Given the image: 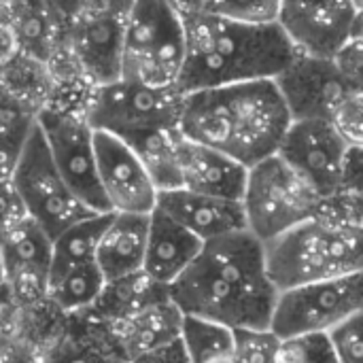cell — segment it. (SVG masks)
Segmentation results:
<instances>
[{"instance_id":"obj_1","label":"cell","mask_w":363,"mask_h":363,"mask_svg":"<svg viewBox=\"0 0 363 363\" xmlns=\"http://www.w3.org/2000/svg\"><path fill=\"white\" fill-rule=\"evenodd\" d=\"M277 296L266 272L264 245L247 230L204 242L168 287V300L183 317L230 330H268Z\"/></svg>"},{"instance_id":"obj_2","label":"cell","mask_w":363,"mask_h":363,"mask_svg":"<svg viewBox=\"0 0 363 363\" xmlns=\"http://www.w3.org/2000/svg\"><path fill=\"white\" fill-rule=\"evenodd\" d=\"M291 123L274 79L245 81L183 94L179 132L245 168L277 153Z\"/></svg>"},{"instance_id":"obj_3","label":"cell","mask_w":363,"mask_h":363,"mask_svg":"<svg viewBox=\"0 0 363 363\" xmlns=\"http://www.w3.org/2000/svg\"><path fill=\"white\" fill-rule=\"evenodd\" d=\"M185 60L177 89H196L274 79L298 49L279 23H240L213 15L183 17Z\"/></svg>"},{"instance_id":"obj_4","label":"cell","mask_w":363,"mask_h":363,"mask_svg":"<svg viewBox=\"0 0 363 363\" xmlns=\"http://www.w3.org/2000/svg\"><path fill=\"white\" fill-rule=\"evenodd\" d=\"M277 291L362 272V194H336L321 211L264 242Z\"/></svg>"},{"instance_id":"obj_5","label":"cell","mask_w":363,"mask_h":363,"mask_svg":"<svg viewBox=\"0 0 363 363\" xmlns=\"http://www.w3.org/2000/svg\"><path fill=\"white\" fill-rule=\"evenodd\" d=\"M185 60V23L168 0H132L121 47L119 79L177 87Z\"/></svg>"},{"instance_id":"obj_6","label":"cell","mask_w":363,"mask_h":363,"mask_svg":"<svg viewBox=\"0 0 363 363\" xmlns=\"http://www.w3.org/2000/svg\"><path fill=\"white\" fill-rule=\"evenodd\" d=\"M240 204L247 232L264 245L315 217L323 198L274 153L247 168Z\"/></svg>"},{"instance_id":"obj_7","label":"cell","mask_w":363,"mask_h":363,"mask_svg":"<svg viewBox=\"0 0 363 363\" xmlns=\"http://www.w3.org/2000/svg\"><path fill=\"white\" fill-rule=\"evenodd\" d=\"M11 181L26 206L28 217L34 223H38L51 240L72 223L91 215H102L89 211L68 189L62 174L57 172L49 157L36 121L32 123V130L23 143Z\"/></svg>"},{"instance_id":"obj_8","label":"cell","mask_w":363,"mask_h":363,"mask_svg":"<svg viewBox=\"0 0 363 363\" xmlns=\"http://www.w3.org/2000/svg\"><path fill=\"white\" fill-rule=\"evenodd\" d=\"M363 311V274H347L279 291L268 330L279 338L328 334Z\"/></svg>"},{"instance_id":"obj_9","label":"cell","mask_w":363,"mask_h":363,"mask_svg":"<svg viewBox=\"0 0 363 363\" xmlns=\"http://www.w3.org/2000/svg\"><path fill=\"white\" fill-rule=\"evenodd\" d=\"M34 121L43 134L49 157L68 189L89 211L111 213L98 185L94 128L89 125L85 111L49 102L34 115Z\"/></svg>"},{"instance_id":"obj_10","label":"cell","mask_w":363,"mask_h":363,"mask_svg":"<svg viewBox=\"0 0 363 363\" xmlns=\"http://www.w3.org/2000/svg\"><path fill=\"white\" fill-rule=\"evenodd\" d=\"M183 94L177 87H153L125 79L94 85L85 100V117L98 132L117 138L162 125H179Z\"/></svg>"},{"instance_id":"obj_11","label":"cell","mask_w":363,"mask_h":363,"mask_svg":"<svg viewBox=\"0 0 363 363\" xmlns=\"http://www.w3.org/2000/svg\"><path fill=\"white\" fill-rule=\"evenodd\" d=\"M130 4L132 0H89V4L66 23L64 47L91 87L119 79Z\"/></svg>"},{"instance_id":"obj_12","label":"cell","mask_w":363,"mask_h":363,"mask_svg":"<svg viewBox=\"0 0 363 363\" xmlns=\"http://www.w3.org/2000/svg\"><path fill=\"white\" fill-rule=\"evenodd\" d=\"M340 132L323 119L291 121L277 155L294 168L323 200L342 194V177L351 149Z\"/></svg>"},{"instance_id":"obj_13","label":"cell","mask_w":363,"mask_h":363,"mask_svg":"<svg viewBox=\"0 0 363 363\" xmlns=\"http://www.w3.org/2000/svg\"><path fill=\"white\" fill-rule=\"evenodd\" d=\"M274 83L291 121H330L353 94L362 91V83L349 81L336 68L332 57H319L300 51L289 66L274 77Z\"/></svg>"},{"instance_id":"obj_14","label":"cell","mask_w":363,"mask_h":363,"mask_svg":"<svg viewBox=\"0 0 363 363\" xmlns=\"http://www.w3.org/2000/svg\"><path fill=\"white\" fill-rule=\"evenodd\" d=\"M362 13L351 0H281L277 23L300 53L332 57L362 34Z\"/></svg>"},{"instance_id":"obj_15","label":"cell","mask_w":363,"mask_h":363,"mask_svg":"<svg viewBox=\"0 0 363 363\" xmlns=\"http://www.w3.org/2000/svg\"><path fill=\"white\" fill-rule=\"evenodd\" d=\"M94 157L98 185L111 213L149 215L155 208L157 189L123 140L94 130Z\"/></svg>"},{"instance_id":"obj_16","label":"cell","mask_w":363,"mask_h":363,"mask_svg":"<svg viewBox=\"0 0 363 363\" xmlns=\"http://www.w3.org/2000/svg\"><path fill=\"white\" fill-rule=\"evenodd\" d=\"M53 240L47 232L26 217L0 242L2 287L23 306L45 302L51 272Z\"/></svg>"},{"instance_id":"obj_17","label":"cell","mask_w":363,"mask_h":363,"mask_svg":"<svg viewBox=\"0 0 363 363\" xmlns=\"http://www.w3.org/2000/svg\"><path fill=\"white\" fill-rule=\"evenodd\" d=\"M155 208L183 225L202 242L247 230L242 204L238 200L213 198L177 187L157 191Z\"/></svg>"},{"instance_id":"obj_18","label":"cell","mask_w":363,"mask_h":363,"mask_svg":"<svg viewBox=\"0 0 363 363\" xmlns=\"http://www.w3.org/2000/svg\"><path fill=\"white\" fill-rule=\"evenodd\" d=\"M179 177L183 189L240 202L247 183V168L211 147L181 136Z\"/></svg>"},{"instance_id":"obj_19","label":"cell","mask_w":363,"mask_h":363,"mask_svg":"<svg viewBox=\"0 0 363 363\" xmlns=\"http://www.w3.org/2000/svg\"><path fill=\"white\" fill-rule=\"evenodd\" d=\"M202 240L172 221L162 211L149 213L147 247L143 259V272L160 287H170L198 257Z\"/></svg>"},{"instance_id":"obj_20","label":"cell","mask_w":363,"mask_h":363,"mask_svg":"<svg viewBox=\"0 0 363 363\" xmlns=\"http://www.w3.org/2000/svg\"><path fill=\"white\" fill-rule=\"evenodd\" d=\"M181 323V311L168 298H164L123 319L102 323V328L104 336L125 363L140 353H147L164 342L179 338Z\"/></svg>"},{"instance_id":"obj_21","label":"cell","mask_w":363,"mask_h":363,"mask_svg":"<svg viewBox=\"0 0 363 363\" xmlns=\"http://www.w3.org/2000/svg\"><path fill=\"white\" fill-rule=\"evenodd\" d=\"M149 215L136 213H111L102 230L96 264L104 281H117L143 270L147 247Z\"/></svg>"},{"instance_id":"obj_22","label":"cell","mask_w":363,"mask_h":363,"mask_svg":"<svg viewBox=\"0 0 363 363\" xmlns=\"http://www.w3.org/2000/svg\"><path fill=\"white\" fill-rule=\"evenodd\" d=\"M21 55L49 66L66 47V23L47 0H19L13 17Z\"/></svg>"},{"instance_id":"obj_23","label":"cell","mask_w":363,"mask_h":363,"mask_svg":"<svg viewBox=\"0 0 363 363\" xmlns=\"http://www.w3.org/2000/svg\"><path fill=\"white\" fill-rule=\"evenodd\" d=\"M132 153L138 157L149 179L153 181L157 191L181 187L179 177V143L181 132L179 125H162L140 130L128 136H121Z\"/></svg>"},{"instance_id":"obj_24","label":"cell","mask_w":363,"mask_h":363,"mask_svg":"<svg viewBox=\"0 0 363 363\" xmlns=\"http://www.w3.org/2000/svg\"><path fill=\"white\" fill-rule=\"evenodd\" d=\"M164 298H168V289L153 283L140 270L123 279L108 281L102 294L98 296V300L91 304V308L85 311V315H89L98 323H108V321L123 319Z\"/></svg>"},{"instance_id":"obj_25","label":"cell","mask_w":363,"mask_h":363,"mask_svg":"<svg viewBox=\"0 0 363 363\" xmlns=\"http://www.w3.org/2000/svg\"><path fill=\"white\" fill-rule=\"evenodd\" d=\"M104 285L106 281L96 262L70 266L49 274L45 302L53 304L60 313L79 315L91 308Z\"/></svg>"},{"instance_id":"obj_26","label":"cell","mask_w":363,"mask_h":363,"mask_svg":"<svg viewBox=\"0 0 363 363\" xmlns=\"http://www.w3.org/2000/svg\"><path fill=\"white\" fill-rule=\"evenodd\" d=\"M179 338L189 363H234V330L225 325L183 317Z\"/></svg>"},{"instance_id":"obj_27","label":"cell","mask_w":363,"mask_h":363,"mask_svg":"<svg viewBox=\"0 0 363 363\" xmlns=\"http://www.w3.org/2000/svg\"><path fill=\"white\" fill-rule=\"evenodd\" d=\"M108 215L111 213L85 217L72 223L70 228H66L62 234H57L53 238V249H51V272L87 264V262H96V249H98L102 230L108 221Z\"/></svg>"},{"instance_id":"obj_28","label":"cell","mask_w":363,"mask_h":363,"mask_svg":"<svg viewBox=\"0 0 363 363\" xmlns=\"http://www.w3.org/2000/svg\"><path fill=\"white\" fill-rule=\"evenodd\" d=\"M32 123L34 115L13 100L0 104V181L11 179Z\"/></svg>"},{"instance_id":"obj_29","label":"cell","mask_w":363,"mask_h":363,"mask_svg":"<svg viewBox=\"0 0 363 363\" xmlns=\"http://www.w3.org/2000/svg\"><path fill=\"white\" fill-rule=\"evenodd\" d=\"M281 0H206L202 13L240 23H277Z\"/></svg>"},{"instance_id":"obj_30","label":"cell","mask_w":363,"mask_h":363,"mask_svg":"<svg viewBox=\"0 0 363 363\" xmlns=\"http://www.w3.org/2000/svg\"><path fill=\"white\" fill-rule=\"evenodd\" d=\"M43 363H123L108 338L104 342H83L79 338H64L43 353Z\"/></svg>"},{"instance_id":"obj_31","label":"cell","mask_w":363,"mask_h":363,"mask_svg":"<svg viewBox=\"0 0 363 363\" xmlns=\"http://www.w3.org/2000/svg\"><path fill=\"white\" fill-rule=\"evenodd\" d=\"M277 363H336L328 334H304L279 340Z\"/></svg>"},{"instance_id":"obj_32","label":"cell","mask_w":363,"mask_h":363,"mask_svg":"<svg viewBox=\"0 0 363 363\" xmlns=\"http://www.w3.org/2000/svg\"><path fill=\"white\" fill-rule=\"evenodd\" d=\"M277 349L270 330H234V363H277Z\"/></svg>"},{"instance_id":"obj_33","label":"cell","mask_w":363,"mask_h":363,"mask_svg":"<svg viewBox=\"0 0 363 363\" xmlns=\"http://www.w3.org/2000/svg\"><path fill=\"white\" fill-rule=\"evenodd\" d=\"M336 363H363L362 313L349 317L328 332Z\"/></svg>"},{"instance_id":"obj_34","label":"cell","mask_w":363,"mask_h":363,"mask_svg":"<svg viewBox=\"0 0 363 363\" xmlns=\"http://www.w3.org/2000/svg\"><path fill=\"white\" fill-rule=\"evenodd\" d=\"M362 106L363 94L362 91H357V94H353V96L336 111V115L330 119V123L340 132V136H342L349 145H357V147H362L363 143Z\"/></svg>"},{"instance_id":"obj_35","label":"cell","mask_w":363,"mask_h":363,"mask_svg":"<svg viewBox=\"0 0 363 363\" xmlns=\"http://www.w3.org/2000/svg\"><path fill=\"white\" fill-rule=\"evenodd\" d=\"M28 217L26 206L11 179L0 181V242Z\"/></svg>"},{"instance_id":"obj_36","label":"cell","mask_w":363,"mask_h":363,"mask_svg":"<svg viewBox=\"0 0 363 363\" xmlns=\"http://www.w3.org/2000/svg\"><path fill=\"white\" fill-rule=\"evenodd\" d=\"M0 363H43V353L26 338L0 330Z\"/></svg>"},{"instance_id":"obj_37","label":"cell","mask_w":363,"mask_h":363,"mask_svg":"<svg viewBox=\"0 0 363 363\" xmlns=\"http://www.w3.org/2000/svg\"><path fill=\"white\" fill-rule=\"evenodd\" d=\"M362 49H363V38L353 36L349 38L334 55L332 62L336 64V68L353 83H362Z\"/></svg>"},{"instance_id":"obj_38","label":"cell","mask_w":363,"mask_h":363,"mask_svg":"<svg viewBox=\"0 0 363 363\" xmlns=\"http://www.w3.org/2000/svg\"><path fill=\"white\" fill-rule=\"evenodd\" d=\"M125 363H189L185 347L181 342V338H174L170 342H164L147 353H140Z\"/></svg>"},{"instance_id":"obj_39","label":"cell","mask_w":363,"mask_h":363,"mask_svg":"<svg viewBox=\"0 0 363 363\" xmlns=\"http://www.w3.org/2000/svg\"><path fill=\"white\" fill-rule=\"evenodd\" d=\"M21 53L19 38L11 21H0V68L13 62Z\"/></svg>"},{"instance_id":"obj_40","label":"cell","mask_w":363,"mask_h":363,"mask_svg":"<svg viewBox=\"0 0 363 363\" xmlns=\"http://www.w3.org/2000/svg\"><path fill=\"white\" fill-rule=\"evenodd\" d=\"M47 2L53 6V11L60 15V19L64 23H68L70 19H74L89 4V0H47Z\"/></svg>"},{"instance_id":"obj_41","label":"cell","mask_w":363,"mask_h":363,"mask_svg":"<svg viewBox=\"0 0 363 363\" xmlns=\"http://www.w3.org/2000/svg\"><path fill=\"white\" fill-rule=\"evenodd\" d=\"M168 2L181 17L198 15V13H202V9L206 4V0H168Z\"/></svg>"},{"instance_id":"obj_42","label":"cell","mask_w":363,"mask_h":363,"mask_svg":"<svg viewBox=\"0 0 363 363\" xmlns=\"http://www.w3.org/2000/svg\"><path fill=\"white\" fill-rule=\"evenodd\" d=\"M19 0H0V21H11L17 13Z\"/></svg>"},{"instance_id":"obj_43","label":"cell","mask_w":363,"mask_h":363,"mask_svg":"<svg viewBox=\"0 0 363 363\" xmlns=\"http://www.w3.org/2000/svg\"><path fill=\"white\" fill-rule=\"evenodd\" d=\"M6 100H9V96L4 94V89H2V85H0V104H2V102H6Z\"/></svg>"},{"instance_id":"obj_44","label":"cell","mask_w":363,"mask_h":363,"mask_svg":"<svg viewBox=\"0 0 363 363\" xmlns=\"http://www.w3.org/2000/svg\"><path fill=\"white\" fill-rule=\"evenodd\" d=\"M351 2H353L359 11H363V0H351Z\"/></svg>"},{"instance_id":"obj_45","label":"cell","mask_w":363,"mask_h":363,"mask_svg":"<svg viewBox=\"0 0 363 363\" xmlns=\"http://www.w3.org/2000/svg\"><path fill=\"white\" fill-rule=\"evenodd\" d=\"M0 287H2V274H0Z\"/></svg>"}]
</instances>
